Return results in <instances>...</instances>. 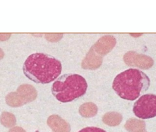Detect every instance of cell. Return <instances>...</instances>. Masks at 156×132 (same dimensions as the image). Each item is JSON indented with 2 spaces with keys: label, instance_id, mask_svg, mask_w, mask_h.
<instances>
[{
  "label": "cell",
  "instance_id": "7",
  "mask_svg": "<svg viewBox=\"0 0 156 132\" xmlns=\"http://www.w3.org/2000/svg\"><path fill=\"white\" fill-rule=\"evenodd\" d=\"M0 122L6 128H12L16 124V117L13 114L9 112H3L0 116Z\"/></svg>",
  "mask_w": 156,
  "mask_h": 132
},
{
  "label": "cell",
  "instance_id": "2",
  "mask_svg": "<svg viewBox=\"0 0 156 132\" xmlns=\"http://www.w3.org/2000/svg\"><path fill=\"white\" fill-rule=\"evenodd\" d=\"M150 79L142 71L130 68L115 78L113 89L122 98L133 101L148 89Z\"/></svg>",
  "mask_w": 156,
  "mask_h": 132
},
{
  "label": "cell",
  "instance_id": "9",
  "mask_svg": "<svg viewBox=\"0 0 156 132\" xmlns=\"http://www.w3.org/2000/svg\"><path fill=\"white\" fill-rule=\"evenodd\" d=\"M9 132H25L24 130L21 127L15 126L12 127L9 130Z\"/></svg>",
  "mask_w": 156,
  "mask_h": 132
},
{
  "label": "cell",
  "instance_id": "4",
  "mask_svg": "<svg viewBox=\"0 0 156 132\" xmlns=\"http://www.w3.org/2000/svg\"><path fill=\"white\" fill-rule=\"evenodd\" d=\"M116 43V39L113 36L108 35L100 38L89 50L82 61V68L95 70L100 67L104 56L112 50Z\"/></svg>",
  "mask_w": 156,
  "mask_h": 132
},
{
  "label": "cell",
  "instance_id": "3",
  "mask_svg": "<svg viewBox=\"0 0 156 132\" xmlns=\"http://www.w3.org/2000/svg\"><path fill=\"white\" fill-rule=\"evenodd\" d=\"M87 87V81L82 76L77 74H66L54 82L51 92L59 101L68 102L84 95Z\"/></svg>",
  "mask_w": 156,
  "mask_h": 132
},
{
  "label": "cell",
  "instance_id": "1",
  "mask_svg": "<svg viewBox=\"0 0 156 132\" xmlns=\"http://www.w3.org/2000/svg\"><path fill=\"white\" fill-rule=\"evenodd\" d=\"M61 62L51 55L37 53L32 54L25 61L24 75L37 83L48 84L55 80L61 75Z\"/></svg>",
  "mask_w": 156,
  "mask_h": 132
},
{
  "label": "cell",
  "instance_id": "5",
  "mask_svg": "<svg viewBox=\"0 0 156 132\" xmlns=\"http://www.w3.org/2000/svg\"><path fill=\"white\" fill-rule=\"evenodd\" d=\"M36 91L34 87L28 84L20 86L16 92L9 93L5 97L6 104L12 107L22 106L35 99Z\"/></svg>",
  "mask_w": 156,
  "mask_h": 132
},
{
  "label": "cell",
  "instance_id": "10",
  "mask_svg": "<svg viewBox=\"0 0 156 132\" xmlns=\"http://www.w3.org/2000/svg\"><path fill=\"white\" fill-rule=\"evenodd\" d=\"M4 55H5V53H4V51L1 48H0V60L3 58Z\"/></svg>",
  "mask_w": 156,
  "mask_h": 132
},
{
  "label": "cell",
  "instance_id": "6",
  "mask_svg": "<svg viewBox=\"0 0 156 132\" xmlns=\"http://www.w3.org/2000/svg\"><path fill=\"white\" fill-rule=\"evenodd\" d=\"M133 112L141 119H148L156 116V95L146 94L140 97L134 103Z\"/></svg>",
  "mask_w": 156,
  "mask_h": 132
},
{
  "label": "cell",
  "instance_id": "8",
  "mask_svg": "<svg viewBox=\"0 0 156 132\" xmlns=\"http://www.w3.org/2000/svg\"><path fill=\"white\" fill-rule=\"evenodd\" d=\"M78 132H107L101 128L95 127H86Z\"/></svg>",
  "mask_w": 156,
  "mask_h": 132
}]
</instances>
